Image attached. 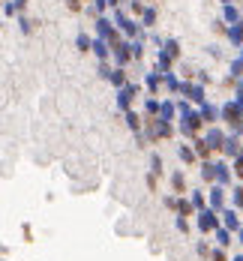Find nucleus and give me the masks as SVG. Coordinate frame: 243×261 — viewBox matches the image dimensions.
<instances>
[{
  "instance_id": "obj_32",
  "label": "nucleus",
  "mask_w": 243,
  "mask_h": 261,
  "mask_svg": "<svg viewBox=\"0 0 243 261\" xmlns=\"http://www.w3.org/2000/svg\"><path fill=\"white\" fill-rule=\"evenodd\" d=\"M18 27H21V33H33V21H30V18H24V15H18Z\"/></svg>"
},
{
  "instance_id": "obj_20",
  "label": "nucleus",
  "mask_w": 243,
  "mask_h": 261,
  "mask_svg": "<svg viewBox=\"0 0 243 261\" xmlns=\"http://www.w3.org/2000/svg\"><path fill=\"white\" fill-rule=\"evenodd\" d=\"M198 114H201V120H204V123H207V120L213 123L216 117H219V108H213V105H207V102H201V111H198Z\"/></svg>"
},
{
  "instance_id": "obj_43",
  "label": "nucleus",
  "mask_w": 243,
  "mask_h": 261,
  "mask_svg": "<svg viewBox=\"0 0 243 261\" xmlns=\"http://www.w3.org/2000/svg\"><path fill=\"white\" fill-rule=\"evenodd\" d=\"M174 225H177L180 231H186V216H177V222H174Z\"/></svg>"
},
{
  "instance_id": "obj_37",
  "label": "nucleus",
  "mask_w": 243,
  "mask_h": 261,
  "mask_svg": "<svg viewBox=\"0 0 243 261\" xmlns=\"http://www.w3.org/2000/svg\"><path fill=\"white\" fill-rule=\"evenodd\" d=\"M93 12H105L108 9V0H93V6H90Z\"/></svg>"
},
{
  "instance_id": "obj_16",
  "label": "nucleus",
  "mask_w": 243,
  "mask_h": 261,
  "mask_svg": "<svg viewBox=\"0 0 243 261\" xmlns=\"http://www.w3.org/2000/svg\"><path fill=\"white\" fill-rule=\"evenodd\" d=\"M222 21H228V24L240 21V12H237V6H234V3H225V6H222Z\"/></svg>"
},
{
  "instance_id": "obj_8",
  "label": "nucleus",
  "mask_w": 243,
  "mask_h": 261,
  "mask_svg": "<svg viewBox=\"0 0 243 261\" xmlns=\"http://www.w3.org/2000/svg\"><path fill=\"white\" fill-rule=\"evenodd\" d=\"M90 51H93L96 57H99V60H102V63H105L108 57H111V45H108L105 39H99V36H96V39L90 42Z\"/></svg>"
},
{
  "instance_id": "obj_46",
  "label": "nucleus",
  "mask_w": 243,
  "mask_h": 261,
  "mask_svg": "<svg viewBox=\"0 0 243 261\" xmlns=\"http://www.w3.org/2000/svg\"><path fill=\"white\" fill-rule=\"evenodd\" d=\"M237 237H240V243H243V225H240V228H237Z\"/></svg>"
},
{
  "instance_id": "obj_30",
  "label": "nucleus",
  "mask_w": 243,
  "mask_h": 261,
  "mask_svg": "<svg viewBox=\"0 0 243 261\" xmlns=\"http://www.w3.org/2000/svg\"><path fill=\"white\" fill-rule=\"evenodd\" d=\"M144 111H147V114H153V117H156V114H159V99H153V96H150V99H147V102H144Z\"/></svg>"
},
{
  "instance_id": "obj_4",
  "label": "nucleus",
  "mask_w": 243,
  "mask_h": 261,
  "mask_svg": "<svg viewBox=\"0 0 243 261\" xmlns=\"http://www.w3.org/2000/svg\"><path fill=\"white\" fill-rule=\"evenodd\" d=\"M198 228H201L204 234L219 228V219H216V210L213 207H201V210H198Z\"/></svg>"
},
{
  "instance_id": "obj_34",
  "label": "nucleus",
  "mask_w": 243,
  "mask_h": 261,
  "mask_svg": "<svg viewBox=\"0 0 243 261\" xmlns=\"http://www.w3.org/2000/svg\"><path fill=\"white\" fill-rule=\"evenodd\" d=\"M234 174L243 177V144H240V150H237V156H234Z\"/></svg>"
},
{
  "instance_id": "obj_39",
  "label": "nucleus",
  "mask_w": 243,
  "mask_h": 261,
  "mask_svg": "<svg viewBox=\"0 0 243 261\" xmlns=\"http://www.w3.org/2000/svg\"><path fill=\"white\" fill-rule=\"evenodd\" d=\"M231 201H234V207H243V189H234V195H231Z\"/></svg>"
},
{
  "instance_id": "obj_6",
  "label": "nucleus",
  "mask_w": 243,
  "mask_h": 261,
  "mask_svg": "<svg viewBox=\"0 0 243 261\" xmlns=\"http://www.w3.org/2000/svg\"><path fill=\"white\" fill-rule=\"evenodd\" d=\"M111 54H114V63H117V66H126V63L132 60V54H129V42H120V39L111 45Z\"/></svg>"
},
{
  "instance_id": "obj_38",
  "label": "nucleus",
  "mask_w": 243,
  "mask_h": 261,
  "mask_svg": "<svg viewBox=\"0 0 243 261\" xmlns=\"http://www.w3.org/2000/svg\"><path fill=\"white\" fill-rule=\"evenodd\" d=\"M171 186H174V189H177V192H180V189H183V174H180V171H177V174H174V177H171Z\"/></svg>"
},
{
  "instance_id": "obj_21",
  "label": "nucleus",
  "mask_w": 243,
  "mask_h": 261,
  "mask_svg": "<svg viewBox=\"0 0 243 261\" xmlns=\"http://www.w3.org/2000/svg\"><path fill=\"white\" fill-rule=\"evenodd\" d=\"M153 24H156V9L153 6L141 9V27H153Z\"/></svg>"
},
{
  "instance_id": "obj_49",
  "label": "nucleus",
  "mask_w": 243,
  "mask_h": 261,
  "mask_svg": "<svg viewBox=\"0 0 243 261\" xmlns=\"http://www.w3.org/2000/svg\"><path fill=\"white\" fill-rule=\"evenodd\" d=\"M237 60H243V45H240V57H237Z\"/></svg>"
},
{
  "instance_id": "obj_12",
  "label": "nucleus",
  "mask_w": 243,
  "mask_h": 261,
  "mask_svg": "<svg viewBox=\"0 0 243 261\" xmlns=\"http://www.w3.org/2000/svg\"><path fill=\"white\" fill-rule=\"evenodd\" d=\"M159 48H162L165 54H168L171 60H177V57H180V42H177V39H162Z\"/></svg>"
},
{
  "instance_id": "obj_15",
  "label": "nucleus",
  "mask_w": 243,
  "mask_h": 261,
  "mask_svg": "<svg viewBox=\"0 0 243 261\" xmlns=\"http://www.w3.org/2000/svg\"><path fill=\"white\" fill-rule=\"evenodd\" d=\"M105 81H111L114 87H123V84H126V69H123V66H114V69L108 72Z\"/></svg>"
},
{
  "instance_id": "obj_47",
  "label": "nucleus",
  "mask_w": 243,
  "mask_h": 261,
  "mask_svg": "<svg viewBox=\"0 0 243 261\" xmlns=\"http://www.w3.org/2000/svg\"><path fill=\"white\" fill-rule=\"evenodd\" d=\"M117 3H120V0H108V6H117Z\"/></svg>"
},
{
  "instance_id": "obj_19",
  "label": "nucleus",
  "mask_w": 243,
  "mask_h": 261,
  "mask_svg": "<svg viewBox=\"0 0 243 261\" xmlns=\"http://www.w3.org/2000/svg\"><path fill=\"white\" fill-rule=\"evenodd\" d=\"M171 63H174V60L159 48V51H156V72H168V69H171Z\"/></svg>"
},
{
  "instance_id": "obj_40",
  "label": "nucleus",
  "mask_w": 243,
  "mask_h": 261,
  "mask_svg": "<svg viewBox=\"0 0 243 261\" xmlns=\"http://www.w3.org/2000/svg\"><path fill=\"white\" fill-rule=\"evenodd\" d=\"M3 12H6V15H18L15 6H12V0H3Z\"/></svg>"
},
{
  "instance_id": "obj_5",
  "label": "nucleus",
  "mask_w": 243,
  "mask_h": 261,
  "mask_svg": "<svg viewBox=\"0 0 243 261\" xmlns=\"http://www.w3.org/2000/svg\"><path fill=\"white\" fill-rule=\"evenodd\" d=\"M180 93L192 99V102H204L207 96H204V84H189V81H180Z\"/></svg>"
},
{
  "instance_id": "obj_45",
  "label": "nucleus",
  "mask_w": 243,
  "mask_h": 261,
  "mask_svg": "<svg viewBox=\"0 0 243 261\" xmlns=\"http://www.w3.org/2000/svg\"><path fill=\"white\" fill-rule=\"evenodd\" d=\"M12 6H15V12H21V9L27 6V0H12Z\"/></svg>"
},
{
  "instance_id": "obj_33",
  "label": "nucleus",
  "mask_w": 243,
  "mask_h": 261,
  "mask_svg": "<svg viewBox=\"0 0 243 261\" xmlns=\"http://www.w3.org/2000/svg\"><path fill=\"white\" fill-rule=\"evenodd\" d=\"M231 79H240L243 75V60H231V72H228Z\"/></svg>"
},
{
  "instance_id": "obj_24",
  "label": "nucleus",
  "mask_w": 243,
  "mask_h": 261,
  "mask_svg": "<svg viewBox=\"0 0 243 261\" xmlns=\"http://www.w3.org/2000/svg\"><path fill=\"white\" fill-rule=\"evenodd\" d=\"M126 126H129L132 132H138V129H141V120H138V114H135L132 108L126 111Z\"/></svg>"
},
{
  "instance_id": "obj_28",
  "label": "nucleus",
  "mask_w": 243,
  "mask_h": 261,
  "mask_svg": "<svg viewBox=\"0 0 243 261\" xmlns=\"http://www.w3.org/2000/svg\"><path fill=\"white\" fill-rule=\"evenodd\" d=\"M216 240H219V246H228L231 243V231L228 228H216Z\"/></svg>"
},
{
  "instance_id": "obj_13",
  "label": "nucleus",
  "mask_w": 243,
  "mask_h": 261,
  "mask_svg": "<svg viewBox=\"0 0 243 261\" xmlns=\"http://www.w3.org/2000/svg\"><path fill=\"white\" fill-rule=\"evenodd\" d=\"M219 186H228L231 183V171H228V165L225 162H216V177H213Z\"/></svg>"
},
{
  "instance_id": "obj_25",
  "label": "nucleus",
  "mask_w": 243,
  "mask_h": 261,
  "mask_svg": "<svg viewBox=\"0 0 243 261\" xmlns=\"http://www.w3.org/2000/svg\"><path fill=\"white\" fill-rule=\"evenodd\" d=\"M189 207H192V210L207 207V204H204V195H201V192H192V195H189Z\"/></svg>"
},
{
  "instance_id": "obj_10",
  "label": "nucleus",
  "mask_w": 243,
  "mask_h": 261,
  "mask_svg": "<svg viewBox=\"0 0 243 261\" xmlns=\"http://www.w3.org/2000/svg\"><path fill=\"white\" fill-rule=\"evenodd\" d=\"M222 225H225L228 231H237V228H240V219H237V213L231 207H222Z\"/></svg>"
},
{
  "instance_id": "obj_26",
  "label": "nucleus",
  "mask_w": 243,
  "mask_h": 261,
  "mask_svg": "<svg viewBox=\"0 0 243 261\" xmlns=\"http://www.w3.org/2000/svg\"><path fill=\"white\" fill-rule=\"evenodd\" d=\"M201 177H204V180H213L216 177V162H204V165H201Z\"/></svg>"
},
{
  "instance_id": "obj_9",
  "label": "nucleus",
  "mask_w": 243,
  "mask_h": 261,
  "mask_svg": "<svg viewBox=\"0 0 243 261\" xmlns=\"http://www.w3.org/2000/svg\"><path fill=\"white\" fill-rule=\"evenodd\" d=\"M228 42L237 45V48L243 45V18L240 21H234V24H228Z\"/></svg>"
},
{
  "instance_id": "obj_23",
  "label": "nucleus",
  "mask_w": 243,
  "mask_h": 261,
  "mask_svg": "<svg viewBox=\"0 0 243 261\" xmlns=\"http://www.w3.org/2000/svg\"><path fill=\"white\" fill-rule=\"evenodd\" d=\"M153 135H156V138H168V135H171V123H168V120H156Z\"/></svg>"
},
{
  "instance_id": "obj_48",
  "label": "nucleus",
  "mask_w": 243,
  "mask_h": 261,
  "mask_svg": "<svg viewBox=\"0 0 243 261\" xmlns=\"http://www.w3.org/2000/svg\"><path fill=\"white\" fill-rule=\"evenodd\" d=\"M231 261H243V255H234V258H231Z\"/></svg>"
},
{
  "instance_id": "obj_17",
  "label": "nucleus",
  "mask_w": 243,
  "mask_h": 261,
  "mask_svg": "<svg viewBox=\"0 0 243 261\" xmlns=\"http://www.w3.org/2000/svg\"><path fill=\"white\" fill-rule=\"evenodd\" d=\"M174 114H177V108L168 102V99H165V102H159V114H156L159 120H168V123H171V120H174Z\"/></svg>"
},
{
  "instance_id": "obj_1",
  "label": "nucleus",
  "mask_w": 243,
  "mask_h": 261,
  "mask_svg": "<svg viewBox=\"0 0 243 261\" xmlns=\"http://www.w3.org/2000/svg\"><path fill=\"white\" fill-rule=\"evenodd\" d=\"M177 111H180V132H183V135H195V132L201 129V123H204V120H201V114H198V111H192V108H189V102H180V105H177Z\"/></svg>"
},
{
  "instance_id": "obj_2",
  "label": "nucleus",
  "mask_w": 243,
  "mask_h": 261,
  "mask_svg": "<svg viewBox=\"0 0 243 261\" xmlns=\"http://www.w3.org/2000/svg\"><path fill=\"white\" fill-rule=\"evenodd\" d=\"M111 21H114V24L120 27V30H123L126 36H138V39L144 36V27L138 24V21H132V18H126V15H123L120 9H114V15H111Z\"/></svg>"
},
{
  "instance_id": "obj_7",
  "label": "nucleus",
  "mask_w": 243,
  "mask_h": 261,
  "mask_svg": "<svg viewBox=\"0 0 243 261\" xmlns=\"http://www.w3.org/2000/svg\"><path fill=\"white\" fill-rule=\"evenodd\" d=\"M201 141L207 144V150H216V147H222V141H225V132L216 129V126H210V129H207V135H204Z\"/></svg>"
},
{
  "instance_id": "obj_50",
  "label": "nucleus",
  "mask_w": 243,
  "mask_h": 261,
  "mask_svg": "<svg viewBox=\"0 0 243 261\" xmlns=\"http://www.w3.org/2000/svg\"><path fill=\"white\" fill-rule=\"evenodd\" d=\"M219 3H222V6H225V3H231V0H219Z\"/></svg>"
},
{
  "instance_id": "obj_44",
  "label": "nucleus",
  "mask_w": 243,
  "mask_h": 261,
  "mask_svg": "<svg viewBox=\"0 0 243 261\" xmlns=\"http://www.w3.org/2000/svg\"><path fill=\"white\" fill-rule=\"evenodd\" d=\"M210 258H213V261H228V258H225V252H222V249H216V252L210 255Z\"/></svg>"
},
{
  "instance_id": "obj_31",
  "label": "nucleus",
  "mask_w": 243,
  "mask_h": 261,
  "mask_svg": "<svg viewBox=\"0 0 243 261\" xmlns=\"http://www.w3.org/2000/svg\"><path fill=\"white\" fill-rule=\"evenodd\" d=\"M177 153H180V159H183V162H192V159H195V150H192V147H186V144H180V150H177Z\"/></svg>"
},
{
  "instance_id": "obj_14",
  "label": "nucleus",
  "mask_w": 243,
  "mask_h": 261,
  "mask_svg": "<svg viewBox=\"0 0 243 261\" xmlns=\"http://www.w3.org/2000/svg\"><path fill=\"white\" fill-rule=\"evenodd\" d=\"M222 150H225V156H237V150H240V141H237V135H228L225 141H222Z\"/></svg>"
},
{
  "instance_id": "obj_35",
  "label": "nucleus",
  "mask_w": 243,
  "mask_h": 261,
  "mask_svg": "<svg viewBox=\"0 0 243 261\" xmlns=\"http://www.w3.org/2000/svg\"><path fill=\"white\" fill-rule=\"evenodd\" d=\"M150 171H153V174H162V159L156 156V153L150 156Z\"/></svg>"
},
{
  "instance_id": "obj_51",
  "label": "nucleus",
  "mask_w": 243,
  "mask_h": 261,
  "mask_svg": "<svg viewBox=\"0 0 243 261\" xmlns=\"http://www.w3.org/2000/svg\"><path fill=\"white\" fill-rule=\"evenodd\" d=\"M0 6H3V0H0Z\"/></svg>"
},
{
  "instance_id": "obj_11",
  "label": "nucleus",
  "mask_w": 243,
  "mask_h": 261,
  "mask_svg": "<svg viewBox=\"0 0 243 261\" xmlns=\"http://www.w3.org/2000/svg\"><path fill=\"white\" fill-rule=\"evenodd\" d=\"M210 207L213 210L225 207V189H222V186H213V189H210Z\"/></svg>"
},
{
  "instance_id": "obj_18",
  "label": "nucleus",
  "mask_w": 243,
  "mask_h": 261,
  "mask_svg": "<svg viewBox=\"0 0 243 261\" xmlns=\"http://www.w3.org/2000/svg\"><path fill=\"white\" fill-rule=\"evenodd\" d=\"M162 84H165V87H168L171 93H177V90H180V79H177V75H174L171 69H168V72H162Z\"/></svg>"
},
{
  "instance_id": "obj_29",
  "label": "nucleus",
  "mask_w": 243,
  "mask_h": 261,
  "mask_svg": "<svg viewBox=\"0 0 243 261\" xmlns=\"http://www.w3.org/2000/svg\"><path fill=\"white\" fill-rule=\"evenodd\" d=\"M129 54H132L135 60H138V57L144 54V42H141V39H135V42H129Z\"/></svg>"
},
{
  "instance_id": "obj_42",
  "label": "nucleus",
  "mask_w": 243,
  "mask_h": 261,
  "mask_svg": "<svg viewBox=\"0 0 243 261\" xmlns=\"http://www.w3.org/2000/svg\"><path fill=\"white\" fill-rule=\"evenodd\" d=\"M108 72H111V66H108V63H99V75H102V79H108Z\"/></svg>"
},
{
  "instance_id": "obj_3",
  "label": "nucleus",
  "mask_w": 243,
  "mask_h": 261,
  "mask_svg": "<svg viewBox=\"0 0 243 261\" xmlns=\"http://www.w3.org/2000/svg\"><path fill=\"white\" fill-rule=\"evenodd\" d=\"M135 96H138V84H135V81H126L123 87H117V108H120V111H129Z\"/></svg>"
},
{
  "instance_id": "obj_41",
  "label": "nucleus",
  "mask_w": 243,
  "mask_h": 261,
  "mask_svg": "<svg viewBox=\"0 0 243 261\" xmlns=\"http://www.w3.org/2000/svg\"><path fill=\"white\" fill-rule=\"evenodd\" d=\"M66 6H69L72 12H78V9H81V0H66Z\"/></svg>"
},
{
  "instance_id": "obj_36",
  "label": "nucleus",
  "mask_w": 243,
  "mask_h": 261,
  "mask_svg": "<svg viewBox=\"0 0 243 261\" xmlns=\"http://www.w3.org/2000/svg\"><path fill=\"white\" fill-rule=\"evenodd\" d=\"M192 150H195V156H207V153H210L204 141H195V147H192Z\"/></svg>"
},
{
  "instance_id": "obj_22",
  "label": "nucleus",
  "mask_w": 243,
  "mask_h": 261,
  "mask_svg": "<svg viewBox=\"0 0 243 261\" xmlns=\"http://www.w3.org/2000/svg\"><path fill=\"white\" fill-rule=\"evenodd\" d=\"M147 90H150V93H156V90H159V81H162V72H156V69H153V72H147Z\"/></svg>"
},
{
  "instance_id": "obj_27",
  "label": "nucleus",
  "mask_w": 243,
  "mask_h": 261,
  "mask_svg": "<svg viewBox=\"0 0 243 261\" xmlns=\"http://www.w3.org/2000/svg\"><path fill=\"white\" fill-rule=\"evenodd\" d=\"M90 42H93V39H90L87 33H78V36H75V45H78V51H90Z\"/></svg>"
}]
</instances>
